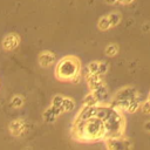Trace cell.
<instances>
[{"mask_svg":"<svg viewBox=\"0 0 150 150\" xmlns=\"http://www.w3.org/2000/svg\"><path fill=\"white\" fill-rule=\"evenodd\" d=\"M55 74L57 79L63 81L77 82L80 79V62L74 56H66L61 59L56 66Z\"/></svg>","mask_w":150,"mask_h":150,"instance_id":"6da1fadb","label":"cell"},{"mask_svg":"<svg viewBox=\"0 0 150 150\" xmlns=\"http://www.w3.org/2000/svg\"><path fill=\"white\" fill-rule=\"evenodd\" d=\"M108 150H131V143L123 136L118 138H105Z\"/></svg>","mask_w":150,"mask_h":150,"instance_id":"7a4b0ae2","label":"cell"},{"mask_svg":"<svg viewBox=\"0 0 150 150\" xmlns=\"http://www.w3.org/2000/svg\"><path fill=\"white\" fill-rule=\"evenodd\" d=\"M137 96H138V94H137L135 88L125 87V88H123V89L117 91V94L115 96V100L116 101H122V100L123 101H130V100H132V98H135Z\"/></svg>","mask_w":150,"mask_h":150,"instance_id":"3957f363","label":"cell"},{"mask_svg":"<svg viewBox=\"0 0 150 150\" xmlns=\"http://www.w3.org/2000/svg\"><path fill=\"white\" fill-rule=\"evenodd\" d=\"M19 43H20V38L18 34H14V33L7 34L2 40V47L6 50L15 49L19 46Z\"/></svg>","mask_w":150,"mask_h":150,"instance_id":"277c9868","label":"cell"},{"mask_svg":"<svg viewBox=\"0 0 150 150\" xmlns=\"http://www.w3.org/2000/svg\"><path fill=\"white\" fill-rule=\"evenodd\" d=\"M86 81H87L89 88L91 89V91H94L95 89H97L98 87H101L103 84V81L98 74H87Z\"/></svg>","mask_w":150,"mask_h":150,"instance_id":"5b68a950","label":"cell"},{"mask_svg":"<svg viewBox=\"0 0 150 150\" xmlns=\"http://www.w3.org/2000/svg\"><path fill=\"white\" fill-rule=\"evenodd\" d=\"M55 61V55L50 52H42L39 56V62L42 67H48Z\"/></svg>","mask_w":150,"mask_h":150,"instance_id":"8992f818","label":"cell"},{"mask_svg":"<svg viewBox=\"0 0 150 150\" xmlns=\"http://www.w3.org/2000/svg\"><path fill=\"white\" fill-rule=\"evenodd\" d=\"M60 114H61V110L59 108H55V107L52 105L48 110H46V112H45V120L48 121V122H53Z\"/></svg>","mask_w":150,"mask_h":150,"instance_id":"52a82bcc","label":"cell"},{"mask_svg":"<svg viewBox=\"0 0 150 150\" xmlns=\"http://www.w3.org/2000/svg\"><path fill=\"white\" fill-rule=\"evenodd\" d=\"M74 107H75V103H74V101L71 100V98H69V97H63V102H62V105H61V112H67V111H70V110H73L74 109Z\"/></svg>","mask_w":150,"mask_h":150,"instance_id":"ba28073f","label":"cell"},{"mask_svg":"<svg viewBox=\"0 0 150 150\" xmlns=\"http://www.w3.org/2000/svg\"><path fill=\"white\" fill-rule=\"evenodd\" d=\"M139 107H141V103H139V98L137 96V97H135V98H132V100L129 101V104L125 108V110L128 112H135Z\"/></svg>","mask_w":150,"mask_h":150,"instance_id":"9c48e42d","label":"cell"},{"mask_svg":"<svg viewBox=\"0 0 150 150\" xmlns=\"http://www.w3.org/2000/svg\"><path fill=\"white\" fill-rule=\"evenodd\" d=\"M83 103H84V107H95V105L98 104V102L95 98L93 93H89V94L86 95V97L83 98Z\"/></svg>","mask_w":150,"mask_h":150,"instance_id":"30bf717a","label":"cell"},{"mask_svg":"<svg viewBox=\"0 0 150 150\" xmlns=\"http://www.w3.org/2000/svg\"><path fill=\"white\" fill-rule=\"evenodd\" d=\"M107 18H108V21H109V23H110V27L116 26V25L120 22V15H118L117 13H111V14L107 15Z\"/></svg>","mask_w":150,"mask_h":150,"instance_id":"8fae6325","label":"cell"},{"mask_svg":"<svg viewBox=\"0 0 150 150\" xmlns=\"http://www.w3.org/2000/svg\"><path fill=\"white\" fill-rule=\"evenodd\" d=\"M97 25H98L100 29H103V30H105V29H109V28H110V23H109V21H108V18H107V16L101 18Z\"/></svg>","mask_w":150,"mask_h":150,"instance_id":"7c38bea8","label":"cell"},{"mask_svg":"<svg viewBox=\"0 0 150 150\" xmlns=\"http://www.w3.org/2000/svg\"><path fill=\"white\" fill-rule=\"evenodd\" d=\"M98 70V62H90L87 66V74H97Z\"/></svg>","mask_w":150,"mask_h":150,"instance_id":"4fadbf2b","label":"cell"},{"mask_svg":"<svg viewBox=\"0 0 150 150\" xmlns=\"http://www.w3.org/2000/svg\"><path fill=\"white\" fill-rule=\"evenodd\" d=\"M22 125H23L22 121H13V122H12V124H11V129H12V130H15L14 132H15V134H18V132H19V130H21V129H22Z\"/></svg>","mask_w":150,"mask_h":150,"instance_id":"5bb4252c","label":"cell"},{"mask_svg":"<svg viewBox=\"0 0 150 150\" xmlns=\"http://www.w3.org/2000/svg\"><path fill=\"white\" fill-rule=\"evenodd\" d=\"M62 102H63V96H61V95H56L54 98H53V107H55V108H61V105H62ZM61 110V109H60Z\"/></svg>","mask_w":150,"mask_h":150,"instance_id":"9a60e30c","label":"cell"},{"mask_svg":"<svg viewBox=\"0 0 150 150\" xmlns=\"http://www.w3.org/2000/svg\"><path fill=\"white\" fill-rule=\"evenodd\" d=\"M105 53H107V55H109V56H114V55L117 53V46H116V45H109V46L107 47V49H105Z\"/></svg>","mask_w":150,"mask_h":150,"instance_id":"2e32d148","label":"cell"},{"mask_svg":"<svg viewBox=\"0 0 150 150\" xmlns=\"http://www.w3.org/2000/svg\"><path fill=\"white\" fill-rule=\"evenodd\" d=\"M108 69V66L105 62H98V70H97V74L101 76L102 74H104Z\"/></svg>","mask_w":150,"mask_h":150,"instance_id":"e0dca14e","label":"cell"},{"mask_svg":"<svg viewBox=\"0 0 150 150\" xmlns=\"http://www.w3.org/2000/svg\"><path fill=\"white\" fill-rule=\"evenodd\" d=\"M141 108H142V111H143L144 114H150V102H149V101L143 102Z\"/></svg>","mask_w":150,"mask_h":150,"instance_id":"ac0fdd59","label":"cell"},{"mask_svg":"<svg viewBox=\"0 0 150 150\" xmlns=\"http://www.w3.org/2000/svg\"><path fill=\"white\" fill-rule=\"evenodd\" d=\"M12 103H13L14 107H20V105L22 104V100H21L20 97L16 96V97H14V98L12 100Z\"/></svg>","mask_w":150,"mask_h":150,"instance_id":"d6986e66","label":"cell"},{"mask_svg":"<svg viewBox=\"0 0 150 150\" xmlns=\"http://www.w3.org/2000/svg\"><path fill=\"white\" fill-rule=\"evenodd\" d=\"M144 129H145L146 131H150V121H146V122H145V124H144Z\"/></svg>","mask_w":150,"mask_h":150,"instance_id":"ffe728a7","label":"cell"},{"mask_svg":"<svg viewBox=\"0 0 150 150\" xmlns=\"http://www.w3.org/2000/svg\"><path fill=\"white\" fill-rule=\"evenodd\" d=\"M120 2H124V4H129V2H131L132 0H118Z\"/></svg>","mask_w":150,"mask_h":150,"instance_id":"44dd1931","label":"cell"},{"mask_svg":"<svg viewBox=\"0 0 150 150\" xmlns=\"http://www.w3.org/2000/svg\"><path fill=\"white\" fill-rule=\"evenodd\" d=\"M105 1H107L108 4H114V2L116 1V0H105Z\"/></svg>","mask_w":150,"mask_h":150,"instance_id":"7402d4cb","label":"cell"},{"mask_svg":"<svg viewBox=\"0 0 150 150\" xmlns=\"http://www.w3.org/2000/svg\"><path fill=\"white\" fill-rule=\"evenodd\" d=\"M148 101L150 102V93H149V97H148Z\"/></svg>","mask_w":150,"mask_h":150,"instance_id":"603a6c76","label":"cell"}]
</instances>
